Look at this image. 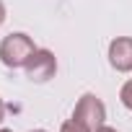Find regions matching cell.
Instances as JSON below:
<instances>
[{
    "instance_id": "7a4b0ae2",
    "label": "cell",
    "mask_w": 132,
    "mask_h": 132,
    "mask_svg": "<svg viewBox=\"0 0 132 132\" xmlns=\"http://www.w3.org/2000/svg\"><path fill=\"white\" fill-rule=\"evenodd\" d=\"M73 119H78V122L86 124L91 132H96V129L104 124V119H106V106H104V101H101L98 96L83 93V96L78 98V104H75Z\"/></svg>"
},
{
    "instance_id": "52a82bcc",
    "label": "cell",
    "mask_w": 132,
    "mask_h": 132,
    "mask_svg": "<svg viewBox=\"0 0 132 132\" xmlns=\"http://www.w3.org/2000/svg\"><path fill=\"white\" fill-rule=\"evenodd\" d=\"M3 21H5V5H3V0H0V26H3Z\"/></svg>"
},
{
    "instance_id": "6da1fadb",
    "label": "cell",
    "mask_w": 132,
    "mask_h": 132,
    "mask_svg": "<svg viewBox=\"0 0 132 132\" xmlns=\"http://www.w3.org/2000/svg\"><path fill=\"white\" fill-rule=\"evenodd\" d=\"M36 52V44L31 36L16 31V34H8L3 42H0V60H3L5 68H23L29 62V57Z\"/></svg>"
},
{
    "instance_id": "3957f363",
    "label": "cell",
    "mask_w": 132,
    "mask_h": 132,
    "mask_svg": "<svg viewBox=\"0 0 132 132\" xmlns=\"http://www.w3.org/2000/svg\"><path fill=\"white\" fill-rule=\"evenodd\" d=\"M23 70H26V78L31 83H47L57 73V57L49 49H36L29 57V62L23 65Z\"/></svg>"
},
{
    "instance_id": "5b68a950",
    "label": "cell",
    "mask_w": 132,
    "mask_h": 132,
    "mask_svg": "<svg viewBox=\"0 0 132 132\" xmlns=\"http://www.w3.org/2000/svg\"><path fill=\"white\" fill-rule=\"evenodd\" d=\"M60 132H91V129H88L86 124H80L78 119H68V122L60 127Z\"/></svg>"
},
{
    "instance_id": "9c48e42d",
    "label": "cell",
    "mask_w": 132,
    "mask_h": 132,
    "mask_svg": "<svg viewBox=\"0 0 132 132\" xmlns=\"http://www.w3.org/2000/svg\"><path fill=\"white\" fill-rule=\"evenodd\" d=\"M3 117H5V104H3V98H0V122H3Z\"/></svg>"
},
{
    "instance_id": "8992f818",
    "label": "cell",
    "mask_w": 132,
    "mask_h": 132,
    "mask_svg": "<svg viewBox=\"0 0 132 132\" xmlns=\"http://www.w3.org/2000/svg\"><path fill=\"white\" fill-rule=\"evenodd\" d=\"M119 98H122V104L132 111V80H127L124 86H122V91H119Z\"/></svg>"
},
{
    "instance_id": "277c9868",
    "label": "cell",
    "mask_w": 132,
    "mask_h": 132,
    "mask_svg": "<svg viewBox=\"0 0 132 132\" xmlns=\"http://www.w3.org/2000/svg\"><path fill=\"white\" fill-rule=\"evenodd\" d=\"M109 65L117 73L132 70V36H117L109 44Z\"/></svg>"
},
{
    "instance_id": "30bf717a",
    "label": "cell",
    "mask_w": 132,
    "mask_h": 132,
    "mask_svg": "<svg viewBox=\"0 0 132 132\" xmlns=\"http://www.w3.org/2000/svg\"><path fill=\"white\" fill-rule=\"evenodd\" d=\"M31 132H47V129H31Z\"/></svg>"
},
{
    "instance_id": "ba28073f",
    "label": "cell",
    "mask_w": 132,
    "mask_h": 132,
    "mask_svg": "<svg viewBox=\"0 0 132 132\" xmlns=\"http://www.w3.org/2000/svg\"><path fill=\"white\" fill-rule=\"evenodd\" d=\"M96 132H117V129H114V127H106V124H101Z\"/></svg>"
},
{
    "instance_id": "8fae6325",
    "label": "cell",
    "mask_w": 132,
    "mask_h": 132,
    "mask_svg": "<svg viewBox=\"0 0 132 132\" xmlns=\"http://www.w3.org/2000/svg\"><path fill=\"white\" fill-rule=\"evenodd\" d=\"M0 132H13V129H0Z\"/></svg>"
}]
</instances>
